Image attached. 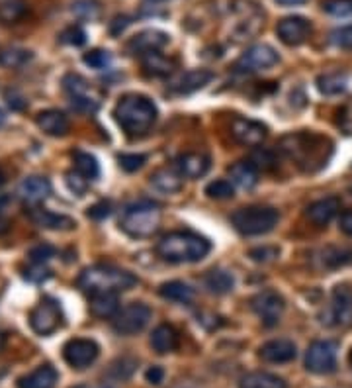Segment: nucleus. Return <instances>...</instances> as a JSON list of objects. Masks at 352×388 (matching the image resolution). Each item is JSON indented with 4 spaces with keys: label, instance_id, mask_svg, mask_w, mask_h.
Instances as JSON below:
<instances>
[{
    "label": "nucleus",
    "instance_id": "obj_1",
    "mask_svg": "<svg viewBox=\"0 0 352 388\" xmlns=\"http://www.w3.org/2000/svg\"><path fill=\"white\" fill-rule=\"evenodd\" d=\"M210 251V241L192 231H170L157 243V255L168 263H196Z\"/></svg>",
    "mask_w": 352,
    "mask_h": 388
},
{
    "label": "nucleus",
    "instance_id": "obj_2",
    "mask_svg": "<svg viewBox=\"0 0 352 388\" xmlns=\"http://www.w3.org/2000/svg\"><path fill=\"white\" fill-rule=\"evenodd\" d=\"M114 116L123 132H127L130 135H143L157 122V106L147 97L127 95L120 98V102L115 104Z\"/></svg>",
    "mask_w": 352,
    "mask_h": 388
},
{
    "label": "nucleus",
    "instance_id": "obj_3",
    "mask_svg": "<svg viewBox=\"0 0 352 388\" xmlns=\"http://www.w3.org/2000/svg\"><path fill=\"white\" fill-rule=\"evenodd\" d=\"M137 284V277L112 265H94L84 269L79 277L80 291L94 292H122L130 291Z\"/></svg>",
    "mask_w": 352,
    "mask_h": 388
},
{
    "label": "nucleus",
    "instance_id": "obj_4",
    "mask_svg": "<svg viewBox=\"0 0 352 388\" xmlns=\"http://www.w3.org/2000/svg\"><path fill=\"white\" fill-rule=\"evenodd\" d=\"M161 218H163V214H161V208L157 204L141 200V202H135L125 208L120 226L132 238H151L153 234H157Z\"/></svg>",
    "mask_w": 352,
    "mask_h": 388
},
{
    "label": "nucleus",
    "instance_id": "obj_5",
    "mask_svg": "<svg viewBox=\"0 0 352 388\" xmlns=\"http://www.w3.org/2000/svg\"><path fill=\"white\" fill-rule=\"evenodd\" d=\"M280 220V214L268 206H249L233 212L231 224L243 236H263L272 231Z\"/></svg>",
    "mask_w": 352,
    "mask_h": 388
},
{
    "label": "nucleus",
    "instance_id": "obj_6",
    "mask_svg": "<svg viewBox=\"0 0 352 388\" xmlns=\"http://www.w3.org/2000/svg\"><path fill=\"white\" fill-rule=\"evenodd\" d=\"M153 312L147 304L133 302L114 316V332L120 335H135L145 329Z\"/></svg>",
    "mask_w": 352,
    "mask_h": 388
},
{
    "label": "nucleus",
    "instance_id": "obj_7",
    "mask_svg": "<svg viewBox=\"0 0 352 388\" xmlns=\"http://www.w3.org/2000/svg\"><path fill=\"white\" fill-rule=\"evenodd\" d=\"M306 367L315 375H329L337 369V344L329 339H317L308 347Z\"/></svg>",
    "mask_w": 352,
    "mask_h": 388
},
{
    "label": "nucleus",
    "instance_id": "obj_8",
    "mask_svg": "<svg viewBox=\"0 0 352 388\" xmlns=\"http://www.w3.org/2000/svg\"><path fill=\"white\" fill-rule=\"evenodd\" d=\"M63 324V314L59 304L55 300H42L32 312H30V326L37 335H49L57 332Z\"/></svg>",
    "mask_w": 352,
    "mask_h": 388
},
{
    "label": "nucleus",
    "instance_id": "obj_9",
    "mask_svg": "<svg viewBox=\"0 0 352 388\" xmlns=\"http://www.w3.org/2000/svg\"><path fill=\"white\" fill-rule=\"evenodd\" d=\"M278 61H280V55L272 45L256 44L253 47H249L239 57V61L235 63V69L241 71V73H256V71L270 69Z\"/></svg>",
    "mask_w": 352,
    "mask_h": 388
},
{
    "label": "nucleus",
    "instance_id": "obj_10",
    "mask_svg": "<svg viewBox=\"0 0 352 388\" xmlns=\"http://www.w3.org/2000/svg\"><path fill=\"white\" fill-rule=\"evenodd\" d=\"M251 308L255 310L256 316L263 320L264 326L272 327L280 322L282 312L286 308V304H284V298H282L278 292L263 291L253 296Z\"/></svg>",
    "mask_w": 352,
    "mask_h": 388
},
{
    "label": "nucleus",
    "instance_id": "obj_11",
    "mask_svg": "<svg viewBox=\"0 0 352 388\" xmlns=\"http://www.w3.org/2000/svg\"><path fill=\"white\" fill-rule=\"evenodd\" d=\"M98 345L92 341V339H82V337H77V339H70L63 347V357L65 361L69 363L73 369H87L92 363L96 361Z\"/></svg>",
    "mask_w": 352,
    "mask_h": 388
},
{
    "label": "nucleus",
    "instance_id": "obj_12",
    "mask_svg": "<svg viewBox=\"0 0 352 388\" xmlns=\"http://www.w3.org/2000/svg\"><path fill=\"white\" fill-rule=\"evenodd\" d=\"M266 126H263L251 118H233L231 122V135L233 140L245 145V147H256L266 138Z\"/></svg>",
    "mask_w": 352,
    "mask_h": 388
},
{
    "label": "nucleus",
    "instance_id": "obj_13",
    "mask_svg": "<svg viewBox=\"0 0 352 388\" xmlns=\"http://www.w3.org/2000/svg\"><path fill=\"white\" fill-rule=\"evenodd\" d=\"M276 34L280 37L282 44L286 45H299L303 44L311 34V24L306 18L301 16H288L278 22L276 26Z\"/></svg>",
    "mask_w": 352,
    "mask_h": 388
},
{
    "label": "nucleus",
    "instance_id": "obj_14",
    "mask_svg": "<svg viewBox=\"0 0 352 388\" xmlns=\"http://www.w3.org/2000/svg\"><path fill=\"white\" fill-rule=\"evenodd\" d=\"M170 42V37L161 30H143L137 35H133L132 40L127 42L125 49L132 55H147V53L158 51Z\"/></svg>",
    "mask_w": 352,
    "mask_h": 388
},
{
    "label": "nucleus",
    "instance_id": "obj_15",
    "mask_svg": "<svg viewBox=\"0 0 352 388\" xmlns=\"http://www.w3.org/2000/svg\"><path fill=\"white\" fill-rule=\"evenodd\" d=\"M333 312L334 326L351 327L352 326V289L346 284H339L333 289Z\"/></svg>",
    "mask_w": 352,
    "mask_h": 388
},
{
    "label": "nucleus",
    "instance_id": "obj_16",
    "mask_svg": "<svg viewBox=\"0 0 352 388\" xmlns=\"http://www.w3.org/2000/svg\"><path fill=\"white\" fill-rule=\"evenodd\" d=\"M339 210H341V198H337V196H325L321 200H315L313 204H309L308 210H306V216H308V220L313 226L323 228V226H327L339 214Z\"/></svg>",
    "mask_w": 352,
    "mask_h": 388
},
{
    "label": "nucleus",
    "instance_id": "obj_17",
    "mask_svg": "<svg viewBox=\"0 0 352 388\" xmlns=\"http://www.w3.org/2000/svg\"><path fill=\"white\" fill-rule=\"evenodd\" d=\"M51 193V183L45 176H27L18 186V194L22 200L30 204H37L45 200Z\"/></svg>",
    "mask_w": 352,
    "mask_h": 388
},
{
    "label": "nucleus",
    "instance_id": "obj_18",
    "mask_svg": "<svg viewBox=\"0 0 352 388\" xmlns=\"http://www.w3.org/2000/svg\"><path fill=\"white\" fill-rule=\"evenodd\" d=\"M298 349L290 339H272L260 347V357L266 363H290L296 359Z\"/></svg>",
    "mask_w": 352,
    "mask_h": 388
},
{
    "label": "nucleus",
    "instance_id": "obj_19",
    "mask_svg": "<svg viewBox=\"0 0 352 388\" xmlns=\"http://www.w3.org/2000/svg\"><path fill=\"white\" fill-rule=\"evenodd\" d=\"M151 186L161 194H176L182 188V173L172 167H163L151 175Z\"/></svg>",
    "mask_w": 352,
    "mask_h": 388
},
{
    "label": "nucleus",
    "instance_id": "obj_20",
    "mask_svg": "<svg viewBox=\"0 0 352 388\" xmlns=\"http://www.w3.org/2000/svg\"><path fill=\"white\" fill-rule=\"evenodd\" d=\"M208 169H210V157L206 153L190 151V153H184L178 157V171L182 173V176L200 178L208 173Z\"/></svg>",
    "mask_w": 352,
    "mask_h": 388
},
{
    "label": "nucleus",
    "instance_id": "obj_21",
    "mask_svg": "<svg viewBox=\"0 0 352 388\" xmlns=\"http://www.w3.org/2000/svg\"><path fill=\"white\" fill-rule=\"evenodd\" d=\"M57 380H59L57 370L51 365H42L18 380V388H55Z\"/></svg>",
    "mask_w": 352,
    "mask_h": 388
},
{
    "label": "nucleus",
    "instance_id": "obj_22",
    "mask_svg": "<svg viewBox=\"0 0 352 388\" xmlns=\"http://www.w3.org/2000/svg\"><path fill=\"white\" fill-rule=\"evenodd\" d=\"M30 218L35 226L45 229H73L77 226L75 220H70L69 216H61V214H55V212L45 210V208L30 210Z\"/></svg>",
    "mask_w": 352,
    "mask_h": 388
},
{
    "label": "nucleus",
    "instance_id": "obj_23",
    "mask_svg": "<svg viewBox=\"0 0 352 388\" xmlns=\"http://www.w3.org/2000/svg\"><path fill=\"white\" fill-rule=\"evenodd\" d=\"M90 312L96 317H114L120 312L118 292H94V294H90Z\"/></svg>",
    "mask_w": 352,
    "mask_h": 388
},
{
    "label": "nucleus",
    "instance_id": "obj_24",
    "mask_svg": "<svg viewBox=\"0 0 352 388\" xmlns=\"http://www.w3.org/2000/svg\"><path fill=\"white\" fill-rule=\"evenodd\" d=\"M175 65L176 63L170 57L158 51L147 53V55L141 57V67H143V73L147 77H167L175 71Z\"/></svg>",
    "mask_w": 352,
    "mask_h": 388
},
{
    "label": "nucleus",
    "instance_id": "obj_25",
    "mask_svg": "<svg viewBox=\"0 0 352 388\" xmlns=\"http://www.w3.org/2000/svg\"><path fill=\"white\" fill-rule=\"evenodd\" d=\"M178 344H180L178 332L172 326H168V324H161L151 334V347L157 353H161V355L175 351Z\"/></svg>",
    "mask_w": 352,
    "mask_h": 388
},
{
    "label": "nucleus",
    "instance_id": "obj_26",
    "mask_svg": "<svg viewBox=\"0 0 352 388\" xmlns=\"http://www.w3.org/2000/svg\"><path fill=\"white\" fill-rule=\"evenodd\" d=\"M211 79H213V73L211 71L192 69L184 73L172 88H175L178 95H190V92H196V90L206 87Z\"/></svg>",
    "mask_w": 352,
    "mask_h": 388
},
{
    "label": "nucleus",
    "instance_id": "obj_27",
    "mask_svg": "<svg viewBox=\"0 0 352 388\" xmlns=\"http://www.w3.org/2000/svg\"><path fill=\"white\" fill-rule=\"evenodd\" d=\"M37 126L47 135H65L69 132V118L59 110H44L37 116Z\"/></svg>",
    "mask_w": 352,
    "mask_h": 388
},
{
    "label": "nucleus",
    "instance_id": "obj_28",
    "mask_svg": "<svg viewBox=\"0 0 352 388\" xmlns=\"http://www.w3.org/2000/svg\"><path fill=\"white\" fill-rule=\"evenodd\" d=\"M229 176H231V183L237 185L239 188H243V190H251L258 183V171L249 161L233 163L229 167Z\"/></svg>",
    "mask_w": 352,
    "mask_h": 388
},
{
    "label": "nucleus",
    "instance_id": "obj_29",
    "mask_svg": "<svg viewBox=\"0 0 352 388\" xmlns=\"http://www.w3.org/2000/svg\"><path fill=\"white\" fill-rule=\"evenodd\" d=\"M158 294L165 300L178 302V304H190L194 300V289L182 281H170L158 286Z\"/></svg>",
    "mask_w": 352,
    "mask_h": 388
},
{
    "label": "nucleus",
    "instance_id": "obj_30",
    "mask_svg": "<svg viewBox=\"0 0 352 388\" xmlns=\"http://www.w3.org/2000/svg\"><path fill=\"white\" fill-rule=\"evenodd\" d=\"M239 388H286V382L272 372L256 370V372L245 375L239 382Z\"/></svg>",
    "mask_w": 352,
    "mask_h": 388
},
{
    "label": "nucleus",
    "instance_id": "obj_31",
    "mask_svg": "<svg viewBox=\"0 0 352 388\" xmlns=\"http://www.w3.org/2000/svg\"><path fill=\"white\" fill-rule=\"evenodd\" d=\"M348 87V77L344 73H325L321 77H317V88L321 95L334 97L341 95Z\"/></svg>",
    "mask_w": 352,
    "mask_h": 388
},
{
    "label": "nucleus",
    "instance_id": "obj_32",
    "mask_svg": "<svg viewBox=\"0 0 352 388\" xmlns=\"http://www.w3.org/2000/svg\"><path fill=\"white\" fill-rule=\"evenodd\" d=\"M206 286L210 289V292L213 294H227V292L233 291V286H235V279H233V274L227 273V271H223V269H213L210 273L206 274Z\"/></svg>",
    "mask_w": 352,
    "mask_h": 388
},
{
    "label": "nucleus",
    "instance_id": "obj_33",
    "mask_svg": "<svg viewBox=\"0 0 352 388\" xmlns=\"http://www.w3.org/2000/svg\"><path fill=\"white\" fill-rule=\"evenodd\" d=\"M26 0H4L0 2V24H16L26 16Z\"/></svg>",
    "mask_w": 352,
    "mask_h": 388
},
{
    "label": "nucleus",
    "instance_id": "obj_34",
    "mask_svg": "<svg viewBox=\"0 0 352 388\" xmlns=\"http://www.w3.org/2000/svg\"><path fill=\"white\" fill-rule=\"evenodd\" d=\"M63 85H65V90L69 92L70 98H88V100H96L94 92H92V87L87 79H82L80 75H75L70 73L63 79Z\"/></svg>",
    "mask_w": 352,
    "mask_h": 388
},
{
    "label": "nucleus",
    "instance_id": "obj_35",
    "mask_svg": "<svg viewBox=\"0 0 352 388\" xmlns=\"http://www.w3.org/2000/svg\"><path fill=\"white\" fill-rule=\"evenodd\" d=\"M30 59H32V51L22 49V47H8V49L0 51V65L8 67V69L24 67Z\"/></svg>",
    "mask_w": 352,
    "mask_h": 388
},
{
    "label": "nucleus",
    "instance_id": "obj_36",
    "mask_svg": "<svg viewBox=\"0 0 352 388\" xmlns=\"http://www.w3.org/2000/svg\"><path fill=\"white\" fill-rule=\"evenodd\" d=\"M73 159H75V169H77V173H80V175L84 176V178H88V181L96 178L98 173H100V167H98V161L94 155L77 151Z\"/></svg>",
    "mask_w": 352,
    "mask_h": 388
},
{
    "label": "nucleus",
    "instance_id": "obj_37",
    "mask_svg": "<svg viewBox=\"0 0 352 388\" xmlns=\"http://www.w3.org/2000/svg\"><path fill=\"white\" fill-rule=\"evenodd\" d=\"M352 263V251L344 247H327L323 251V265L329 269H339Z\"/></svg>",
    "mask_w": 352,
    "mask_h": 388
},
{
    "label": "nucleus",
    "instance_id": "obj_38",
    "mask_svg": "<svg viewBox=\"0 0 352 388\" xmlns=\"http://www.w3.org/2000/svg\"><path fill=\"white\" fill-rule=\"evenodd\" d=\"M82 61H84V65L90 67V69L102 71L106 69V67H110L112 55H110V51H104V49H92V51H88L82 55Z\"/></svg>",
    "mask_w": 352,
    "mask_h": 388
},
{
    "label": "nucleus",
    "instance_id": "obj_39",
    "mask_svg": "<svg viewBox=\"0 0 352 388\" xmlns=\"http://www.w3.org/2000/svg\"><path fill=\"white\" fill-rule=\"evenodd\" d=\"M233 185L229 183V181H223V178H220V181H213V183H210V185L206 186V194L210 196V198H215V200H227V198H231L233 196Z\"/></svg>",
    "mask_w": 352,
    "mask_h": 388
},
{
    "label": "nucleus",
    "instance_id": "obj_40",
    "mask_svg": "<svg viewBox=\"0 0 352 388\" xmlns=\"http://www.w3.org/2000/svg\"><path fill=\"white\" fill-rule=\"evenodd\" d=\"M249 163H251L256 171H258V169H263V171H272V169L276 167V157H274L268 150H256L253 151Z\"/></svg>",
    "mask_w": 352,
    "mask_h": 388
},
{
    "label": "nucleus",
    "instance_id": "obj_41",
    "mask_svg": "<svg viewBox=\"0 0 352 388\" xmlns=\"http://www.w3.org/2000/svg\"><path fill=\"white\" fill-rule=\"evenodd\" d=\"M323 10L334 18H344L352 14V0H325Z\"/></svg>",
    "mask_w": 352,
    "mask_h": 388
},
{
    "label": "nucleus",
    "instance_id": "obj_42",
    "mask_svg": "<svg viewBox=\"0 0 352 388\" xmlns=\"http://www.w3.org/2000/svg\"><path fill=\"white\" fill-rule=\"evenodd\" d=\"M59 40H61L63 44L73 45V47H80V45L87 44V34H84V30L80 26H69L63 30Z\"/></svg>",
    "mask_w": 352,
    "mask_h": 388
},
{
    "label": "nucleus",
    "instance_id": "obj_43",
    "mask_svg": "<svg viewBox=\"0 0 352 388\" xmlns=\"http://www.w3.org/2000/svg\"><path fill=\"white\" fill-rule=\"evenodd\" d=\"M73 12L84 20H94L100 14V6H98L96 0H77L73 4Z\"/></svg>",
    "mask_w": 352,
    "mask_h": 388
},
{
    "label": "nucleus",
    "instance_id": "obj_44",
    "mask_svg": "<svg viewBox=\"0 0 352 388\" xmlns=\"http://www.w3.org/2000/svg\"><path fill=\"white\" fill-rule=\"evenodd\" d=\"M280 255V249L274 245H263V247H255L249 251V257L256 261V263H270L274 261L276 257Z\"/></svg>",
    "mask_w": 352,
    "mask_h": 388
},
{
    "label": "nucleus",
    "instance_id": "obj_45",
    "mask_svg": "<svg viewBox=\"0 0 352 388\" xmlns=\"http://www.w3.org/2000/svg\"><path fill=\"white\" fill-rule=\"evenodd\" d=\"M118 161H120V167H122L123 171L135 173V171H139V169L145 165L147 157L141 155V153H123V155L118 157Z\"/></svg>",
    "mask_w": 352,
    "mask_h": 388
},
{
    "label": "nucleus",
    "instance_id": "obj_46",
    "mask_svg": "<svg viewBox=\"0 0 352 388\" xmlns=\"http://www.w3.org/2000/svg\"><path fill=\"white\" fill-rule=\"evenodd\" d=\"M53 255H55V247L49 245V243H39V245H35L34 249L30 251V259H32L34 263H45V261H49Z\"/></svg>",
    "mask_w": 352,
    "mask_h": 388
},
{
    "label": "nucleus",
    "instance_id": "obj_47",
    "mask_svg": "<svg viewBox=\"0 0 352 388\" xmlns=\"http://www.w3.org/2000/svg\"><path fill=\"white\" fill-rule=\"evenodd\" d=\"M333 44L339 45V47H343V49H351L352 51V24L351 26H344L341 30H337L333 32Z\"/></svg>",
    "mask_w": 352,
    "mask_h": 388
},
{
    "label": "nucleus",
    "instance_id": "obj_48",
    "mask_svg": "<svg viewBox=\"0 0 352 388\" xmlns=\"http://www.w3.org/2000/svg\"><path fill=\"white\" fill-rule=\"evenodd\" d=\"M26 279L32 282H44L45 279H49V269L44 267V263H34L26 271Z\"/></svg>",
    "mask_w": 352,
    "mask_h": 388
},
{
    "label": "nucleus",
    "instance_id": "obj_49",
    "mask_svg": "<svg viewBox=\"0 0 352 388\" xmlns=\"http://www.w3.org/2000/svg\"><path fill=\"white\" fill-rule=\"evenodd\" d=\"M87 183L88 178H84V176L80 175V173H69L67 175V185H69V188L73 190L75 194H84V190H87Z\"/></svg>",
    "mask_w": 352,
    "mask_h": 388
},
{
    "label": "nucleus",
    "instance_id": "obj_50",
    "mask_svg": "<svg viewBox=\"0 0 352 388\" xmlns=\"http://www.w3.org/2000/svg\"><path fill=\"white\" fill-rule=\"evenodd\" d=\"M110 204L108 202H98L94 204L92 208H88V216L92 218V220H102V218H108L110 216Z\"/></svg>",
    "mask_w": 352,
    "mask_h": 388
},
{
    "label": "nucleus",
    "instance_id": "obj_51",
    "mask_svg": "<svg viewBox=\"0 0 352 388\" xmlns=\"http://www.w3.org/2000/svg\"><path fill=\"white\" fill-rule=\"evenodd\" d=\"M6 102H8V106L12 108V110H24L27 104V100L20 92H16V90H12V92H6Z\"/></svg>",
    "mask_w": 352,
    "mask_h": 388
},
{
    "label": "nucleus",
    "instance_id": "obj_52",
    "mask_svg": "<svg viewBox=\"0 0 352 388\" xmlns=\"http://www.w3.org/2000/svg\"><path fill=\"white\" fill-rule=\"evenodd\" d=\"M145 379H147V382L157 387V384H161L163 379H165V370L161 369V367H151V369H147V372H145Z\"/></svg>",
    "mask_w": 352,
    "mask_h": 388
},
{
    "label": "nucleus",
    "instance_id": "obj_53",
    "mask_svg": "<svg viewBox=\"0 0 352 388\" xmlns=\"http://www.w3.org/2000/svg\"><path fill=\"white\" fill-rule=\"evenodd\" d=\"M127 26H130V18H127V16H115L114 22L110 24V32H112L114 35H118V34H122L123 30H125Z\"/></svg>",
    "mask_w": 352,
    "mask_h": 388
},
{
    "label": "nucleus",
    "instance_id": "obj_54",
    "mask_svg": "<svg viewBox=\"0 0 352 388\" xmlns=\"http://www.w3.org/2000/svg\"><path fill=\"white\" fill-rule=\"evenodd\" d=\"M339 228H341L343 234H346V236H351L352 238V212H344L343 216H341Z\"/></svg>",
    "mask_w": 352,
    "mask_h": 388
},
{
    "label": "nucleus",
    "instance_id": "obj_55",
    "mask_svg": "<svg viewBox=\"0 0 352 388\" xmlns=\"http://www.w3.org/2000/svg\"><path fill=\"white\" fill-rule=\"evenodd\" d=\"M278 4L282 6H298V4H303V2H308V0H276Z\"/></svg>",
    "mask_w": 352,
    "mask_h": 388
},
{
    "label": "nucleus",
    "instance_id": "obj_56",
    "mask_svg": "<svg viewBox=\"0 0 352 388\" xmlns=\"http://www.w3.org/2000/svg\"><path fill=\"white\" fill-rule=\"evenodd\" d=\"M8 229H10V222L6 220V218H2V216H0V236H4Z\"/></svg>",
    "mask_w": 352,
    "mask_h": 388
},
{
    "label": "nucleus",
    "instance_id": "obj_57",
    "mask_svg": "<svg viewBox=\"0 0 352 388\" xmlns=\"http://www.w3.org/2000/svg\"><path fill=\"white\" fill-rule=\"evenodd\" d=\"M4 345H6V335L0 332V351L4 349Z\"/></svg>",
    "mask_w": 352,
    "mask_h": 388
},
{
    "label": "nucleus",
    "instance_id": "obj_58",
    "mask_svg": "<svg viewBox=\"0 0 352 388\" xmlns=\"http://www.w3.org/2000/svg\"><path fill=\"white\" fill-rule=\"evenodd\" d=\"M4 120H6V116H4V112H2V110H0V126H2V123H4Z\"/></svg>",
    "mask_w": 352,
    "mask_h": 388
},
{
    "label": "nucleus",
    "instance_id": "obj_59",
    "mask_svg": "<svg viewBox=\"0 0 352 388\" xmlns=\"http://www.w3.org/2000/svg\"><path fill=\"white\" fill-rule=\"evenodd\" d=\"M4 183V175H2V171H0V185Z\"/></svg>",
    "mask_w": 352,
    "mask_h": 388
},
{
    "label": "nucleus",
    "instance_id": "obj_60",
    "mask_svg": "<svg viewBox=\"0 0 352 388\" xmlns=\"http://www.w3.org/2000/svg\"><path fill=\"white\" fill-rule=\"evenodd\" d=\"M351 363H352V353H351Z\"/></svg>",
    "mask_w": 352,
    "mask_h": 388
}]
</instances>
